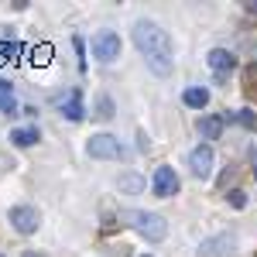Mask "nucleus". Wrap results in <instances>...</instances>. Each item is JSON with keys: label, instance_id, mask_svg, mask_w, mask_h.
<instances>
[{"label": "nucleus", "instance_id": "1", "mask_svg": "<svg viewBox=\"0 0 257 257\" xmlns=\"http://www.w3.org/2000/svg\"><path fill=\"white\" fill-rule=\"evenodd\" d=\"M134 45L148 59H172V52H175L172 35L161 24H155V21H138L134 24Z\"/></svg>", "mask_w": 257, "mask_h": 257}, {"label": "nucleus", "instance_id": "2", "mask_svg": "<svg viewBox=\"0 0 257 257\" xmlns=\"http://www.w3.org/2000/svg\"><path fill=\"white\" fill-rule=\"evenodd\" d=\"M120 219L127 223V226H134L141 237L148 240H165L168 237V223L158 216V213H144V209H123Z\"/></svg>", "mask_w": 257, "mask_h": 257}, {"label": "nucleus", "instance_id": "3", "mask_svg": "<svg viewBox=\"0 0 257 257\" xmlns=\"http://www.w3.org/2000/svg\"><path fill=\"white\" fill-rule=\"evenodd\" d=\"M86 155L89 158H99V161H113L123 155V148H120L117 138H110V134H93L89 144H86Z\"/></svg>", "mask_w": 257, "mask_h": 257}, {"label": "nucleus", "instance_id": "4", "mask_svg": "<svg viewBox=\"0 0 257 257\" xmlns=\"http://www.w3.org/2000/svg\"><path fill=\"white\" fill-rule=\"evenodd\" d=\"M93 59H99V62L120 59V35L117 31H96L93 35Z\"/></svg>", "mask_w": 257, "mask_h": 257}, {"label": "nucleus", "instance_id": "5", "mask_svg": "<svg viewBox=\"0 0 257 257\" xmlns=\"http://www.w3.org/2000/svg\"><path fill=\"white\" fill-rule=\"evenodd\" d=\"M7 219H11V226L18 230V233H35L41 226V216L35 206H14L11 213H7Z\"/></svg>", "mask_w": 257, "mask_h": 257}, {"label": "nucleus", "instance_id": "6", "mask_svg": "<svg viewBox=\"0 0 257 257\" xmlns=\"http://www.w3.org/2000/svg\"><path fill=\"white\" fill-rule=\"evenodd\" d=\"M151 185H155V196L158 199H172L178 192V175L168 168V165H161V168H155V178H151Z\"/></svg>", "mask_w": 257, "mask_h": 257}, {"label": "nucleus", "instance_id": "7", "mask_svg": "<svg viewBox=\"0 0 257 257\" xmlns=\"http://www.w3.org/2000/svg\"><path fill=\"white\" fill-rule=\"evenodd\" d=\"M189 168H192V175L196 178H213V148L209 144H199L196 151L189 155Z\"/></svg>", "mask_w": 257, "mask_h": 257}, {"label": "nucleus", "instance_id": "8", "mask_svg": "<svg viewBox=\"0 0 257 257\" xmlns=\"http://www.w3.org/2000/svg\"><path fill=\"white\" fill-rule=\"evenodd\" d=\"M206 62H209V69H213V72H230V69L237 65V55H233V52H226V48H213Z\"/></svg>", "mask_w": 257, "mask_h": 257}, {"label": "nucleus", "instance_id": "9", "mask_svg": "<svg viewBox=\"0 0 257 257\" xmlns=\"http://www.w3.org/2000/svg\"><path fill=\"white\" fill-rule=\"evenodd\" d=\"M62 113H65L69 120H82V117H86V106H82V89H72V93H69V99L62 103Z\"/></svg>", "mask_w": 257, "mask_h": 257}, {"label": "nucleus", "instance_id": "10", "mask_svg": "<svg viewBox=\"0 0 257 257\" xmlns=\"http://www.w3.org/2000/svg\"><path fill=\"white\" fill-rule=\"evenodd\" d=\"M41 134L38 127H18V131H11V144L14 148H31V144H38Z\"/></svg>", "mask_w": 257, "mask_h": 257}, {"label": "nucleus", "instance_id": "11", "mask_svg": "<svg viewBox=\"0 0 257 257\" xmlns=\"http://www.w3.org/2000/svg\"><path fill=\"white\" fill-rule=\"evenodd\" d=\"M0 110H4L7 117L18 113V96H14V86H11L7 79H0Z\"/></svg>", "mask_w": 257, "mask_h": 257}, {"label": "nucleus", "instance_id": "12", "mask_svg": "<svg viewBox=\"0 0 257 257\" xmlns=\"http://www.w3.org/2000/svg\"><path fill=\"white\" fill-rule=\"evenodd\" d=\"M182 99H185V106H192V110H202V106L209 103V89H202V86H189Z\"/></svg>", "mask_w": 257, "mask_h": 257}, {"label": "nucleus", "instance_id": "13", "mask_svg": "<svg viewBox=\"0 0 257 257\" xmlns=\"http://www.w3.org/2000/svg\"><path fill=\"white\" fill-rule=\"evenodd\" d=\"M199 134L206 141H216L223 134V117H202L199 120Z\"/></svg>", "mask_w": 257, "mask_h": 257}, {"label": "nucleus", "instance_id": "14", "mask_svg": "<svg viewBox=\"0 0 257 257\" xmlns=\"http://www.w3.org/2000/svg\"><path fill=\"white\" fill-rule=\"evenodd\" d=\"M120 189L123 192H141L144 189V178L141 175H120Z\"/></svg>", "mask_w": 257, "mask_h": 257}, {"label": "nucleus", "instance_id": "15", "mask_svg": "<svg viewBox=\"0 0 257 257\" xmlns=\"http://www.w3.org/2000/svg\"><path fill=\"white\" fill-rule=\"evenodd\" d=\"M21 55V45L18 41H0V62H11Z\"/></svg>", "mask_w": 257, "mask_h": 257}, {"label": "nucleus", "instance_id": "16", "mask_svg": "<svg viewBox=\"0 0 257 257\" xmlns=\"http://www.w3.org/2000/svg\"><path fill=\"white\" fill-rule=\"evenodd\" d=\"M96 117L99 120H110V117H113V99H110V96H99L96 99Z\"/></svg>", "mask_w": 257, "mask_h": 257}, {"label": "nucleus", "instance_id": "17", "mask_svg": "<svg viewBox=\"0 0 257 257\" xmlns=\"http://www.w3.org/2000/svg\"><path fill=\"white\" fill-rule=\"evenodd\" d=\"M148 65H151L155 76H168L172 72V59H148Z\"/></svg>", "mask_w": 257, "mask_h": 257}, {"label": "nucleus", "instance_id": "18", "mask_svg": "<svg viewBox=\"0 0 257 257\" xmlns=\"http://www.w3.org/2000/svg\"><path fill=\"white\" fill-rule=\"evenodd\" d=\"M233 120H237V123H243V127H257L254 110H237V113H233Z\"/></svg>", "mask_w": 257, "mask_h": 257}, {"label": "nucleus", "instance_id": "19", "mask_svg": "<svg viewBox=\"0 0 257 257\" xmlns=\"http://www.w3.org/2000/svg\"><path fill=\"white\" fill-rule=\"evenodd\" d=\"M230 206H233V209H243V206H247V192L233 189V192H230Z\"/></svg>", "mask_w": 257, "mask_h": 257}, {"label": "nucleus", "instance_id": "20", "mask_svg": "<svg viewBox=\"0 0 257 257\" xmlns=\"http://www.w3.org/2000/svg\"><path fill=\"white\" fill-rule=\"evenodd\" d=\"M48 55H52V48H48V45L35 48V62H48Z\"/></svg>", "mask_w": 257, "mask_h": 257}, {"label": "nucleus", "instance_id": "21", "mask_svg": "<svg viewBox=\"0 0 257 257\" xmlns=\"http://www.w3.org/2000/svg\"><path fill=\"white\" fill-rule=\"evenodd\" d=\"M24 257H45V254H38V250H28V254H24Z\"/></svg>", "mask_w": 257, "mask_h": 257}, {"label": "nucleus", "instance_id": "22", "mask_svg": "<svg viewBox=\"0 0 257 257\" xmlns=\"http://www.w3.org/2000/svg\"><path fill=\"white\" fill-rule=\"evenodd\" d=\"M254 175H257V168H254Z\"/></svg>", "mask_w": 257, "mask_h": 257}, {"label": "nucleus", "instance_id": "23", "mask_svg": "<svg viewBox=\"0 0 257 257\" xmlns=\"http://www.w3.org/2000/svg\"><path fill=\"white\" fill-rule=\"evenodd\" d=\"M0 257H4V254H0Z\"/></svg>", "mask_w": 257, "mask_h": 257}]
</instances>
